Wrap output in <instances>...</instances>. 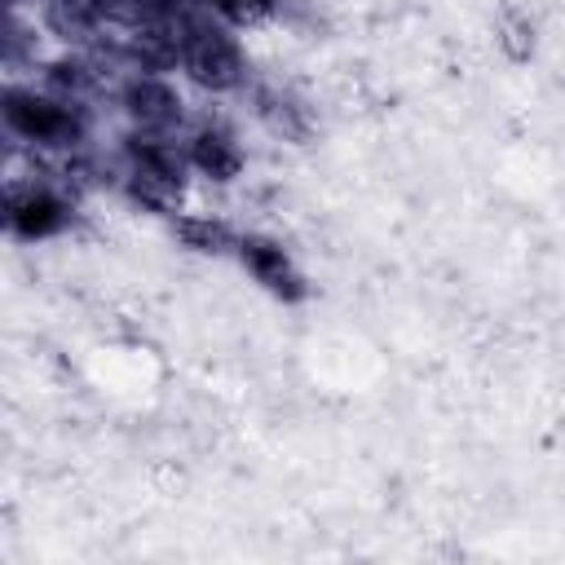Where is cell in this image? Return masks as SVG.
Masks as SVG:
<instances>
[{
    "mask_svg": "<svg viewBox=\"0 0 565 565\" xmlns=\"http://www.w3.org/2000/svg\"><path fill=\"white\" fill-rule=\"evenodd\" d=\"M247 53L234 40V26H225L212 9H203L185 31L181 53V79L199 97H234L247 88Z\"/></svg>",
    "mask_w": 565,
    "mask_h": 565,
    "instance_id": "6da1fadb",
    "label": "cell"
},
{
    "mask_svg": "<svg viewBox=\"0 0 565 565\" xmlns=\"http://www.w3.org/2000/svg\"><path fill=\"white\" fill-rule=\"evenodd\" d=\"M71 216H75V199L62 194L53 181L31 185L22 194H4V225L18 243H49L66 234Z\"/></svg>",
    "mask_w": 565,
    "mask_h": 565,
    "instance_id": "7a4b0ae2",
    "label": "cell"
},
{
    "mask_svg": "<svg viewBox=\"0 0 565 565\" xmlns=\"http://www.w3.org/2000/svg\"><path fill=\"white\" fill-rule=\"evenodd\" d=\"M234 256H238V265H243L269 296L287 300V305H296V300L309 296L305 274L296 269L291 252H287L278 238H269V234H260V230H247V234H238V252H234Z\"/></svg>",
    "mask_w": 565,
    "mask_h": 565,
    "instance_id": "3957f363",
    "label": "cell"
},
{
    "mask_svg": "<svg viewBox=\"0 0 565 565\" xmlns=\"http://www.w3.org/2000/svg\"><path fill=\"white\" fill-rule=\"evenodd\" d=\"M172 221V238L185 247V252H194V256H230V252H238V230L221 216V212H207V207H185V212H177V216H168Z\"/></svg>",
    "mask_w": 565,
    "mask_h": 565,
    "instance_id": "277c9868",
    "label": "cell"
},
{
    "mask_svg": "<svg viewBox=\"0 0 565 565\" xmlns=\"http://www.w3.org/2000/svg\"><path fill=\"white\" fill-rule=\"evenodd\" d=\"M494 44L512 66H525L539 53V22L525 9H503L494 18Z\"/></svg>",
    "mask_w": 565,
    "mask_h": 565,
    "instance_id": "5b68a950",
    "label": "cell"
},
{
    "mask_svg": "<svg viewBox=\"0 0 565 565\" xmlns=\"http://www.w3.org/2000/svg\"><path fill=\"white\" fill-rule=\"evenodd\" d=\"M150 486H154L159 494H177V490L185 486V468H181L177 459H154V463H150Z\"/></svg>",
    "mask_w": 565,
    "mask_h": 565,
    "instance_id": "8992f818",
    "label": "cell"
}]
</instances>
